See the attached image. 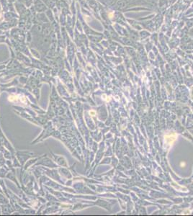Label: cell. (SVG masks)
I'll return each instance as SVG.
<instances>
[{"mask_svg": "<svg viewBox=\"0 0 193 216\" xmlns=\"http://www.w3.org/2000/svg\"><path fill=\"white\" fill-rule=\"evenodd\" d=\"M17 97L15 96V95H11V96H9V100L11 101V102H14V101H17Z\"/></svg>", "mask_w": 193, "mask_h": 216, "instance_id": "2", "label": "cell"}, {"mask_svg": "<svg viewBox=\"0 0 193 216\" xmlns=\"http://www.w3.org/2000/svg\"><path fill=\"white\" fill-rule=\"evenodd\" d=\"M181 165H182V166H184V165H185V164H182V163Z\"/></svg>", "mask_w": 193, "mask_h": 216, "instance_id": "3", "label": "cell"}, {"mask_svg": "<svg viewBox=\"0 0 193 216\" xmlns=\"http://www.w3.org/2000/svg\"><path fill=\"white\" fill-rule=\"evenodd\" d=\"M175 139H176V135L175 134H174V135H167V136L165 137L166 141H167L168 143H169V144L173 143V142L175 141Z\"/></svg>", "mask_w": 193, "mask_h": 216, "instance_id": "1", "label": "cell"}]
</instances>
